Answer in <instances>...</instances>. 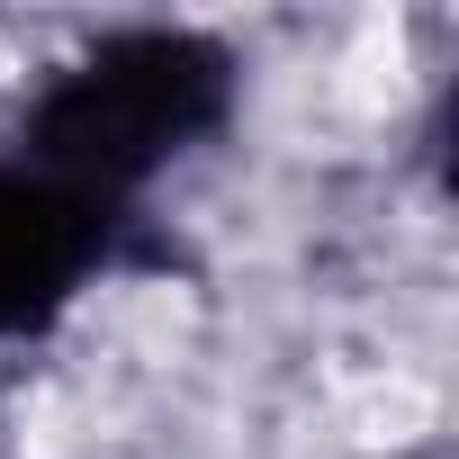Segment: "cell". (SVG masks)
<instances>
[{
    "mask_svg": "<svg viewBox=\"0 0 459 459\" xmlns=\"http://www.w3.org/2000/svg\"><path fill=\"white\" fill-rule=\"evenodd\" d=\"M235 108H244L235 37L189 28V19H117L19 91L0 144H19L28 162L82 180L91 198L144 216L171 171H189L235 126Z\"/></svg>",
    "mask_w": 459,
    "mask_h": 459,
    "instance_id": "6da1fadb",
    "label": "cell"
},
{
    "mask_svg": "<svg viewBox=\"0 0 459 459\" xmlns=\"http://www.w3.org/2000/svg\"><path fill=\"white\" fill-rule=\"evenodd\" d=\"M135 207L91 198L82 180L0 144V342H46L73 325L135 253Z\"/></svg>",
    "mask_w": 459,
    "mask_h": 459,
    "instance_id": "7a4b0ae2",
    "label": "cell"
}]
</instances>
